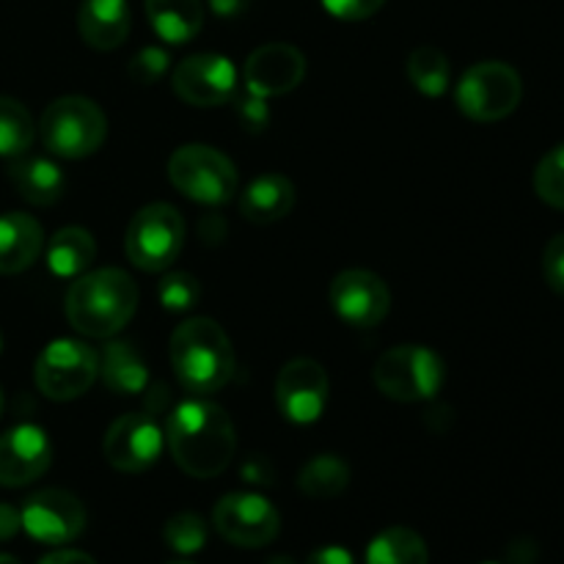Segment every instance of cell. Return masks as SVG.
<instances>
[{
	"mask_svg": "<svg viewBox=\"0 0 564 564\" xmlns=\"http://www.w3.org/2000/svg\"><path fill=\"white\" fill-rule=\"evenodd\" d=\"M22 529L33 540L47 545H64L80 538L86 529V507L69 490L47 488L33 494L20 510Z\"/></svg>",
	"mask_w": 564,
	"mask_h": 564,
	"instance_id": "obj_12",
	"label": "cell"
},
{
	"mask_svg": "<svg viewBox=\"0 0 564 564\" xmlns=\"http://www.w3.org/2000/svg\"><path fill=\"white\" fill-rule=\"evenodd\" d=\"M171 367L176 380L191 394H215L235 375V347L215 319H185L171 334Z\"/></svg>",
	"mask_w": 564,
	"mask_h": 564,
	"instance_id": "obj_3",
	"label": "cell"
},
{
	"mask_svg": "<svg viewBox=\"0 0 564 564\" xmlns=\"http://www.w3.org/2000/svg\"><path fill=\"white\" fill-rule=\"evenodd\" d=\"M242 479L251 485H270L273 482V468H270L268 457L253 455L242 463Z\"/></svg>",
	"mask_w": 564,
	"mask_h": 564,
	"instance_id": "obj_36",
	"label": "cell"
},
{
	"mask_svg": "<svg viewBox=\"0 0 564 564\" xmlns=\"http://www.w3.org/2000/svg\"><path fill=\"white\" fill-rule=\"evenodd\" d=\"M330 306L352 328H375L391 308V292L378 273L345 270L330 281Z\"/></svg>",
	"mask_w": 564,
	"mask_h": 564,
	"instance_id": "obj_14",
	"label": "cell"
},
{
	"mask_svg": "<svg viewBox=\"0 0 564 564\" xmlns=\"http://www.w3.org/2000/svg\"><path fill=\"white\" fill-rule=\"evenodd\" d=\"M147 17L154 33L169 44H185L204 28L202 0H147Z\"/></svg>",
	"mask_w": 564,
	"mask_h": 564,
	"instance_id": "obj_22",
	"label": "cell"
},
{
	"mask_svg": "<svg viewBox=\"0 0 564 564\" xmlns=\"http://www.w3.org/2000/svg\"><path fill=\"white\" fill-rule=\"evenodd\" d=\"M169 53L163 47H143L132 55L127 72L141 86H152V83H158L169 72Z\"/></svg>",
	"mask_w": 564,
	"mask_h": 564,
	"instance_id": "obj_32",
	"label": "cell"
},
{
	"mask_svg": "<svg viewBox=\"0 0 564 564\" xmlns=\"http://www.w3.org/2000/svg\"><path fill=\"white\" fill-rule=\"evenodd\" d=\"M237 119L248 127L251 132H262L270 124V110L262 97L248 91V97L237 99Z\"/></svg>",
	"mask_w": 564,
	"mask_h": 564,
	"instance_id": "obj_35",
	"label": "cell"
},
{
	"mask_svg": "<svg viewBox=\"0 0 564 564\" xmlns=\"http://www.w3.org/2000/svg\"><path fill=\"white\" fill-rule=\"evenodd\" d=\"M306 564H356L352 554L341 545H325V549H317L312 556H308Z\"/></svg>",
	"mask_w": 564,
	"mask_h": 564,
	"instance_id": "obj_37",
	"label": "cell"
},
{
	"mask_svg": "<svg viewBox=\"0 0 564 564\" xmlns=\"http://www.w3.org/2000/svg\"><path fill=\"white\" fill-rule=\"evenodd\" d=\"M169 564H193V562H187V560H176V562H169Z\"/></svg>",
	"mask_w": 564,
	"mask_h": 564,
	"instance_id": "obj_43",
	"label": "cell"
},
{
	"mask_svg": "<svg viewBox=\"0 0 564 564\" xmlns=\"http://www.w3.org/2000/svg\"><path fill=\"white\" fill-rule=\"evenodd\" d=\"M94 259H97V242H94L91 231L80 229V226L58 229L50 240L47 264L61 279H77L91 268Z\"/></svg>",
	"mask_w": 564,
	"mask_h": 564,
	"instance_id": "obj_24",
	"label": "cell"
},
{
	"mask_svg": "<svg viewBox=\"0 0 564 564\" xmlns=\"http://www.w3.org/2000/svg\"><path fill=\"white\" fill-rule=\"evenodd\" d=\"M248 91L257 97H281V94L295 91L306 77V55L286 42H270L253 50L246 61Z\"/></svg>",
	"mask_w": 564,
	"mask_h": 564,
	"instance_id": "obj_16",
	"label": "cell"
},
{
	"mask_svg": "<svg viewBox=\"0 0 564 564\" xmlns=\"http://www.w3.org/2000/svg\"><path fill=\"white\" fill-rule=\"evenodd\" d=\"M102 452L116 471L143 474L163 452V433L149 413H127L108 427Z\"/></svg>",
	"mask_w": 564,
	"mask_h": 564,
	"instance_id": "obj_13",
	"label": "cell"
},
{
	"mask_svg": "<svg viewBox=\"0 0 564 564\" xmlns=\"http://www.w3.org/2000/svg\"><path fill=\"white\" fill-rule=\"evenodd\" d=\"M163 538L169 549H174L176 554L191 556L196 551L204 549L207 543V523L196 516V512H180V516L169 518L163 529Z\"/></svg>",
	"mask_w": 564,
	"mask_h": 564,
	"instance_id": "obj_29",
	"label": "cell"
},
{
	"mask_svg": "<svg viewBox=\"0 0 564 564\" xmlns=\"http://www.w3.org/2000/svg\"><path fill=\"white\" fill-rule=\"evenodd\" d=\"M99 378V356L77 339L50 341L36 358V389L53 402H69L86 394Z\"/></svg>",
	"mask_w": 564,
	"mask_h": 564,
	"instance_id": "obj_9",
	"label": "cell"
},
{
	"mask_svg": "<svg viewBox=\"0 0 564 564\" xmlns=\"http://www.w3.org/2000/svg\"><path fill=\"white\" fill-rule=\"evenodd\" d=\"M292 207H295V185L284 174L257 176L240 196V215L248 224H279L292 213Z\"/></svg>",
	"mask_w": 564,
	"mask_h": 564,
	"instance_id": "obj_21",
	"label": "cell"
},
{
	"mask_svg": "<svg viewBox=\"0 0 564 564\" xmlns=\"http://www.w3.org/2000/svg\"><path fill=\"white\" fill-rule=\"evenodd\" d=\"M185 218L165 202L147 204L132 215L124 235L127 259L143 273H165L185 246Z\"/></svg>",
	"mask_w": 564,
	"mask_h": 564,
	"instance_id": "obj_5",
	"label": "cell"
},
{
	"mask_svg": "<svg viewBox=\"0 0 564 564\" xmlns=\"http://www.w3.org/2000/svg\"><path fill=\"white\" fill-rule=\"evenodd\" d=\"M171 86L182 102L215 108L237 97V69L226 55L198 53L174 66Z\"/></svg>",
	"mask_w": 564,
	"mask_h": 564,
	"instance_id": "obj_11",
	"label": "cell"
},
{
	"mask_svg": "<svg viewBox=\"0 0 564 564\" xmlns=\"http://www.w3.org/2000/svg\"><path fill=\"white\" fill-rule=\"evenodd\" d=\"M202 297V286L191 273L171 270L158 281V301L165 312H187Z\"/></svg>",
	"mask_w": 564,
	"mask_h": 564,
	"instance_id": "obj_31",
	"label": "cell"
},
{
	"mask_svg": "<svg viewBox=\"0 0 564 564\" xmlns=\"http://www.w3.org/2000/svg\"><path fill=\"white\" fill-rule=\"evenodd\" d=\"M44 246V231L25 213L0 215V275H14L31 268Z\"/></svg>",
	"mask_w": 564,
	"mask_h": 564,
	"instance_id": "obj_19",
	"label": "cell"
},
{
	"mask_svg": "<svg viewBox=\"0 0 564 564\" xmlns=\"http://www.w3.org/2000/svg\"><path fill=\"white\" fill-rule=\"evenodd\" d=\"M534 193L549 207L564 209V143L551 149L534 169Z\"/></svg>",
	"mask_w": 564,
	"mask_h": 564,
	"instance_id": "obj_30",
	"label": "cell"
},
{
	"mask_svg": "<svg viewBox=\"0 0 564 564\" xmlns=\"http://www.w3.org/2000/svg\"><path fill=\"white\" fill-rule=\"evenodd\" d=\"M264 564H297V562L292 560V556H284V554H281V556H273V560H268Z\"/></svg>",
	"mask_w": 564,
	"mask_h": 564,
	"instance_id": "obj_41",
	"label": "cell"
},
{
	"mask_svg": "<svg viewBox=\"0 0 564 564\" xmlns=\"http://www.w3.org/2000/svg\"><path fill=\"white\" fill-rule=\"evenodd\" d=\"M275 405L290 422L312 424L328 405V375L312 358H292L275 378Z\"/></svg>",
	"mask_w": 564,
	"mask_h": 564,
	"instance_id": "obj_15",
	"label": "cell"
},
{
	"mask_svg": "<svg viewBox=\"0 0 564 564\" xmlns=\"http://www.w3.org/2000/svg\"><path fill=\"white\" fill-rule=\"evenodd\" d=\"M169 180L191 202L220 207L237 196V169L224 152L204 143L180 147L169 160Z\"/></svg>",
	"mask_w": 564,
	"mask_h": 564,
	"instance_id": "obj_6",
	"label": "cell"
},
{
	"mask_svg": "<svg viewBox=\"0 0 564 564\" xmlns=\"http://www.w3.org/2000/svg\"><path fill=\"white\" fill-rule=\"evenodd\" d=\"M0 413H3V391H0Z\"/></svg>",
	"mask_w": 564,
	"mask_h": 564,
	"instance_id": "obj_44",
	"label": "cell"
},
{
	"mask_svg": "<svg viewBox=\"0 0 564 564\" xmlns=\"http://www.w3.org/2000/svg\"><path fill=\"white\" fill-rule=\"evenodd\" d=\"M9 182L33 207H53L64 196L66 180L58 165L36 154H20L9 163Z\"/></svg>",
	"mask_w": 564,
	"mask_h": 564,
	"instance_id": "obj_20",
	"label": "cell"
},
{
	"mask_svg": "<svg viewBox=\"0 0 564 564\" xmlns=\"http://www.w3.org/2000/svg\"><path fill=\"white\" fill-rule=\"evenodd\" d=\"M22 529L20 510L0 501V540H11Z\"/></svg>",
	"mask_w": 564,
	"mask_h": 564,
	"instance_id": "obj_38",
	"label": "cell"
},
{
	"mask_svg": "<svg viewBox=\"0 0 564 564\" xmlns=\"http://www.w3.org/2000/svg\"><path fill=\"white\" fill-rule=\"evenodd\" d=\"M367 564H430V551L419 532L391 527L367 545Z\"/></svg>",
	"mask_w": 564,
	"mask_h": 564,
	"instance_id": "obj_25",
	"label": "cell"
},
{
	"mask_svg": "<svg viewBox=\"0 0 564 564\" xmlns=\"http://www.w3.org/2000/svg\"><path fill=\"white\" fill-rule=\"evenodd\" d=\"M521 75L505 61H479L457 83V108L474 121H501L521 105Z\"/></svg>",
	"mask_w": 564,
	"mask_h": 564,
	"instance_id": "obj_8",
	"label": "cell"
},
{
	"mask_svg": "<svg viewBox=\"0 0 564 564\" xmlns=\"http://www.w3.org/2000/svg\"><path fill=\"white\" fill-rule=\"evenodd\" d=\"M42 143L53 154L80 160L97 152L108 138V116L88 97H61L47 105L39 121Z\"/></svg>",
	"mask_w": 564,
	"mask_h": 564,
	"instance_id": "obj_4",
	"label": "cell"
},
{
	"mask_svg": "<svg viewBox=\"0 0 564 564\" xmlns=\"http://www.w3.org/2000/svg\"><path fill=\"white\" fill-rule=\"evenodd\" d=\"M215 532L240 549H262L281 532V516L264 496L229 494L213 510Z\"/></svg>",
	"mask_w": 564,
	"mask_h": 564,
	"instance_id": "obj_10",
	"label": "cell"
},
{
	"mask_svg": "<svg viewBox=\"0 0 564 564\" xmlns=\"http://www.w3.org/2000/svg\"><path fill=\"white\" fill-rule=\"evenodd\" d=\"M408 77L427 97H441L449 88L452 66L438 47H416L408 55Z\"/></svg>",
	"mask_w": 564,
	"mask_h": 564,
	"instance_id": "obj_28",
	"label": "cell"
},
{
	"mask_svg": "<svg viewBox=\"0 0 564 564\" xmlns=\"http://www.w3.org/2000/svg\"><path fill=\"white\" fill-rule=\"evenodd\" d=\"M80 39L94 50H116L130 33V3L127 0H83L77 11Z\"/></svg>",
	"mask_w": 564,
	"mask_h": 564,
	"instance_id": "obj_18",
	"label": "cell"
},
{
	"mask_svg": "<svg viewBox=\"0 0 564 564\" xmlns=\"http://www.w3.org/2000/svg\"><path fill=\"white\" fill-rule=\"evenodd\" d=\"M350 485V466L339 455H317L297 474V488L312 499H336Z\"/></svg>",
	"mask_w": 564,
	"mask_h": 564,
	"instance_id": "obj_26",
	"label": "cell"
},
{
	"mask_svg": "<svg viewBox=\"0 0 564 564\" xmlns=\"http://www.w3.org/2000/svg\"><path fill=\"white\" fill-rule=\"evenodd\" d=\"M138 286L119 268H99L77 275L66 292V317L72 328L91 339H110L132 319Z\"/></svg>",
	"mask_w": 564,
	"mask_h": 564,
	"instance_id": "obj_2",
	"label": "cell"
},
{
	"mask_svg": "<svg viewBox=\"0 0 564 564\" xmlns=\"http://www.w3.org/2000/svg\"><path fill=\"white\" fill-rule=\"evenodd\" d=\"M0 350H3V336H0Z\"/></svg>",
	"mask_w": 564,
	"mask_h": 564,
	"instance_id": "obj_45",
	"label": "cell"
},
{
	"mask_svg": "<svg viewBox=\"0 0 564 564\" xmlns=\"http://www.w3.org/2000/svg\"><path fill=\"white\" fill-rule=\"evenodd\" d=\"M375 386L397 402L433 400L444 383V361L424 345H400L386 350L375 364Z\"/></svg>",
	"mask_w": 564,
	"mask_h": 564,
	"instance_id": "obj_7",
	"label": "cell"
},
{
	"mask_svg": "<svg viewBox=\"0 0 564 564\" xmlns=\"http://www.w3.org/2000/svg\"><path fill=\"white\" fill-rule=\"evenodd\" d=\"M99 375L116 394H141L149 386V367L127 341H110L99 356Z\"/></svg>",
	"mask_w": 564,
	"mask_h": 564,
	"instance_id": "obj_23",
	"label": "cell"
},
{
	"mask_svg": "<svg viewBox=\"0 0 564 564\" xmlns=\"http://www.w3.org/2000/svg\"><path fill=\"white\" fill-rule=\"evenodd\" d=\"M383 3L386 0H323L325 11L345 22L369 20V17L383 9Z\"/></svg>",
	"mask_w": 564,
	"mask_h": 564,
	"instance_id": "obj_33",
	"label": "cell"
},
{
	"mask_svg": "<svg viewBox=\"0 0 564 564\" xmlns=\"http://www.w3.org/2000/svg\"><path fill=\"white\" fill-rule=\"evenodd\" d=\"M543 273L551 290L564 297V235L551 237L543 251Z\"/></svg>",
	"mask_w": 564,
	"mask_h": 564,
	"instance_id": "obj_34",
	"label": "cell"
},
{
	"mask_svg": "<svg viewBox=\"0 0 564 564\" xmlns=\"http://www.w3.org/2000/svg\"><path fill=\"white\" fill-rule=\"evenodd\" d=\"M39 564H97L83 551H53V554L44 556Z\"/></svg>",
	"mask_w": 564,
	"mask_h": 564,
	"instance_id": "obj_39",
	"label": "cell"
},
{
	"mask_svg": "<svg viewBox=\"0 0 564 564\" xmlns=\"http://www.w3.org/2000/svg\"><path fill=\"white\" fill-rule=\"evenodd\" d=\"M36 138L33 116L22 102L0 97V158H20Z\"/></svg>",
	"mask_w": 564,
	"mask_h": 564,
	"instance_id": "obj_27",
	"label": "cell"
},
{
	"mask_svg": "<svg viewBox=\"0 0 564 564\" xmlns=\"http://www.w3.org/2000/svg\"><path fill=\"white\" fill-rule=\"evenodd\" d=\"M0 564H22V562L14 560V556H9V554H0Z\"/></svg>",
	"mask_w": 564,
	"mask_h": 564,
	"instance_id": "obj_42",
	"label": "cell"
},
{
	"mask_svg": "<svg viewBox=\"0 0 564 564\" xmlns=\"http://www.w3.org/2000/svg\"><path fill=\"white\" fill-rule=\"evenodd\" d=\"M171 455L176 466L196 479H209L231 466L237 452V433L229 413L207 400H187L174 408L169 419Z\"/></svg>",
	"mask_w": 564,
	"mask_h": 564,
	"instance_id": "obj_1",
	"label": "cell"
},
{
	"mask_svg": "<svg viewBox=\"0 0 564 564\" xmlns=\"http://www.w3.org/2000/svg\"><path fill=\"white\" fill-rule=\"evenodd\" d=\"M209 6H213L215 14L220 17H237L246 11L248 0H209Z\"/></svg>",
	"mask_w": 564,
	"mask_h": 564,
	"instance_id": "obj_40",
	"label": "cell"
},
{
	"mask_svg": "<svg viewBox=\"0 0 564 564\" xmlns=\"http://www.w3.org/2000/svg\"><path fill=\"white\" fill-rule=\"evenodd\" d=\"M53 463L47 433L36 424H17L0 435V488H22L42 477Z\"/></svg>",
	"mask_w": 564,
	"mask_h": 564,
	"instance_id": "obj_17",
	"label": "cell"
}]
</instances>
